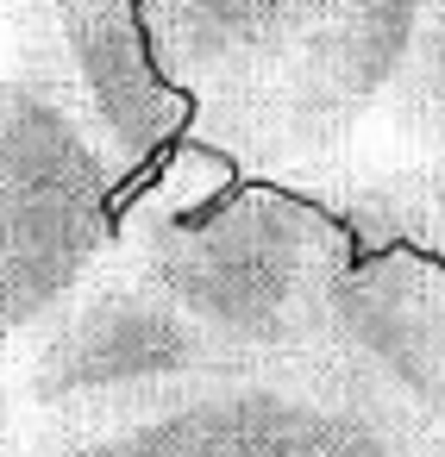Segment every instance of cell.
Returning a JSON list of instances; mask_svg holds the SVG:
<instances>
[{
  "instance_id": "6da1fadb",
  "label": "cell",
  "mask_w": 445,
  "mask_h": 457,
  "mask_svg": "<svg viewBox=\"0 0 445 457\" xmlns=\"http://www.w3.org/2000/svg\"><path fill=\"white\" fill-rule=\"evenodd\" d=\"M351 251V220L226 176L151 195L120 245V257L239 363L332 357V295Z\"/></svg>"
},
{
  "instance_id": "7a4b0ae2",
  "label": "cell",
  "mask_w": 445,
  "mask_h": 457,
  "mask_svg": "<svg viewBox=\"0 0 445 457\" xmlns=\"http://www.w3.org/2000/svg\"><path fill=\"white\" fill-rule=\"evenodd\" d=\"M20 457H432L420 413L345 351L232 363L139 413L32 432Z\"/></svg>"
},
{
  "instance_id": "3957f363",
  "label": "cell",
  "mask_w": 445,
  "mask_h": 457,
  "mask_svg": "<svg viewBox=\"0 0 445 457\" xmlns=\"http://www.w3.org/2000/svg\"><path fill=\"white\" fill-rule=\"evenodd\" d=\"M120 170L32 38L0 63V357L113 257Z\"/></svg>"
},
{
  "instance_id": "277c9868",
  "label": "cell",
  "mask_w": 445,
  "mask_h": 457,
  "mask_svg": "<svg viewBox=\"0 0 445 457\" xmlns=\"http://www.w3.org/2000/svg\"><path fill=\"white\" fill-rule=\"evenodd\" d=\"M232 363L239 357H226L157 282H145L126 257H107L57 313L26 332L20 401L38 432L95 426L195 388Z\"/></svg>"
},
{
  "instance_id": "5b68a950",
  "label": "cell",
  "mask_w": 445,
  "mask_h": 457,
  "mask_svg": "<svg viewBox=\"0 0 445 457\" xmlns=\"http://www.w3.org/2000/svg\"><path fill=\"white\" fill-rule=\"evenodd\" d=\"M426 0H326V20L276 82V95L232 138V157L301 163L345 145L401 82Z\"/></svg>"
},
{
  "instance_id": "8992f818",
  "label": "cell",
  "mask_w": 445,
  "mask_h": 457,
  "mask_svg": "<svg viewBox=\"0 0 445 457\" xmlns=\"http://www.w3.org/2000/svg\"><path fill=\"white\" fill-rule=\"evenodd\" d=\"M32 32L101 132L120 182L195 132V107L170 82L139 0H38Z\"/></svg>"
},
{
  "instance_id": "52a82bcc",
  "label": "cell",
  "mask_w": 445,
  "mask_h": 457,
  "mask_svg": "<svg viewBox=\"0 0 445 457\" xmlns=\"http://www.w3.org/2000/svg\"><path fill=\"white\" fill-rule=\"evenodd\" d=\"M139 7L170 82L195 107V126L226 151L326 20V0H139Z\"/></svg>"
},
{
  "instance_id": "ba28073f",
  "label": "cell",
  "mask_w": 445,
  "mask_h": 457,
  "mask_svg": "<svg viewBox=\"0 0 445 457\" xmlns=\"http://www.w3.org/2000/svg\"><path fill=\"white\" fill-rule=\"evenodd\" d=\"M332 345L389 382L445 457V257L357 226V251L332 295Z\"/></svg>"
},
{
  "instance_id": "9c48e42d",
  "label": "cell",
  "mask_w": 445,
  "mask_h": 457,
  "mask_svg": "<svg viewBox=\"0 0 445 457\" xmlns=\"http://www.w3.org/2000/svg\"><path fill=\"white\" fill-rule=\"evenodd\" d=\"M389 107H395V126L407 138H420L426 151L445 157V0H426L414 57H407V70L395 82Z\"/></svg>"
},
{
  "instance_id": "30bf717a",
  "label": "cell",
  "mask_w": 445,
  "mask_h": 457,
  "mask_svg": "<svg viewBox=\"0 0 445 457\" xmlns=\"http://www.w3.org/2000/svg\"><path fill=\"white\" fill-rule=\"evenodd\" d=\"M351 220H357L364 232L407 238V245L445 257V170H439V176H407V182H389V188L364 195Z\"/></svg>"
}]
</instances>
